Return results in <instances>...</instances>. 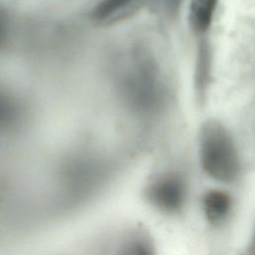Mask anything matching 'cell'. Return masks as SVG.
<instances>
[{"instance_id":"9","label":"cell","mask_w":255,"mask_h":255,"mask_svg":"<svg viewBox=\"0 0 255 255\" xmlns=\"http://www.w3.org/2000/svg\"><path fill=\"white\" fill-rule=\"evenodd\" d=\"M7 33V21L4 13L0 11V46L2 45Z\"/></svg>"},{"instance_id":"10","label":"cell","mask_w":255,"mask_h":255,"mask_svg":"<svg viewBox=\"0 0 255 255\" xmlns=\"http://www.w3.org/2000/svg\"><path fill=\"white\" fill-rule=\"evenodd\" d=\"M247 250H248L249 252H251L252 254L255 255V225H254V229H253L252 236H251L250 242H249V244H248Z\"/></svg>"},{"instance_id":"7","label":"cell","mask_w":255,"mask_h":255,"mask_svg":"<svg viewBox=\"0 0 255 255\" xmlns=\"http://www.w3.org/2000/svg\"><path fill=\"white\" fill-rule=\"evenodd\" d=\"M219 0H190L188 23L197 40L207 38L213 24Z\"/></svg>"},{"instance_id":"2","label":"cell","mask_w":255,"mask_h":255,"mask_svg":"<svg viewBox=\"0 0 255 255\" xmlns=\"http://www.w3.org/2000/svg\"><path fill=\"white\" fill-rule=\"evenodd\" d=\"M144 199L157 213L167 218H181L190 205L192 187L189 177L177 169L162 171L147 182Z\"/></svg>"},{"instance_id":"1","label":"cell","mask_w":255,"mask_h":255,"mask_svg":"<svg viewBox=\"0 0 255 255\" xmlns=\"http://www.w3.org/2000/svg\"><path fill=\"white\" fill-rule=\"evenodd\" d=\"M198 160L203 174L215 185L234 188L243 177L242 157L227 128L208 119L198 132Z\"/></svg>"},{"instance_id":"4","label":"cell","mask_w":255,"mask_h":255,"mask_svg":"<svg viewBox=\"0 0 255 255\" xmlns=\"http://www.w3.org/2000/svg\"><path fill=\"white\" fill-rule=\"evenodd\" d=\"M127 92L132 103L139 108L156 106L160 97V84L155 66L149 60L139 62L128 78Z\"/></svg>"},{"instance_id":"5","label":"cell","mask_w":255,"mask_h":255,"mask_svg":"<svg viewBox=\"0 0 255 255\" xmlns=\"http://www.w3.org/2000/svg\"><path fill=\"white\" fill-rule=\"evenodd\" d=\"M146 0H99L90 12L92 22L110 27L128 20L138 13Z\"/></svg>"},{"instance_id":"3","label":"cell","mask_w":255,"mask_h":255,"mask_svg":"<svg viewBox=\"0 0 255 255\" xmlns=\"http://www.w3.org/2000/svg\"><path fill=\"white\" fill-rule=\"evenodd\" d=\"M198 203L201 216L212 231H223L235 216L237 200L232 188L209 187L200 193Z\"/></svg>"},{"instance_id":"6","label":"cell","mask_w":255,"mask_h":255,"mask_svg":"<svg viewBox=\"0 0 255 255\" xmlns=\"http://www.w3.org/2000/svg\"><path fill=\"white\" fill-rule=\"evenodd\" d=\"M212 73V50L207 38L197 41L195 68H194V89L196 99L203 103L211 82Z\"/></svg>"},{"instance_id":"8","label":"cell","mask_w":255,"mask_h":255,"mask_svg":"<svg viewBox=\"0 0 255 255\" xmlns=\"http://www.w3.org/2000/svg\"><path fill=\"white\" fill-rule=\"evenodd\" d=\"M164 11L169 15V16H175L180 8L183 0H159Z\"/></svg>"}]
</instances>
